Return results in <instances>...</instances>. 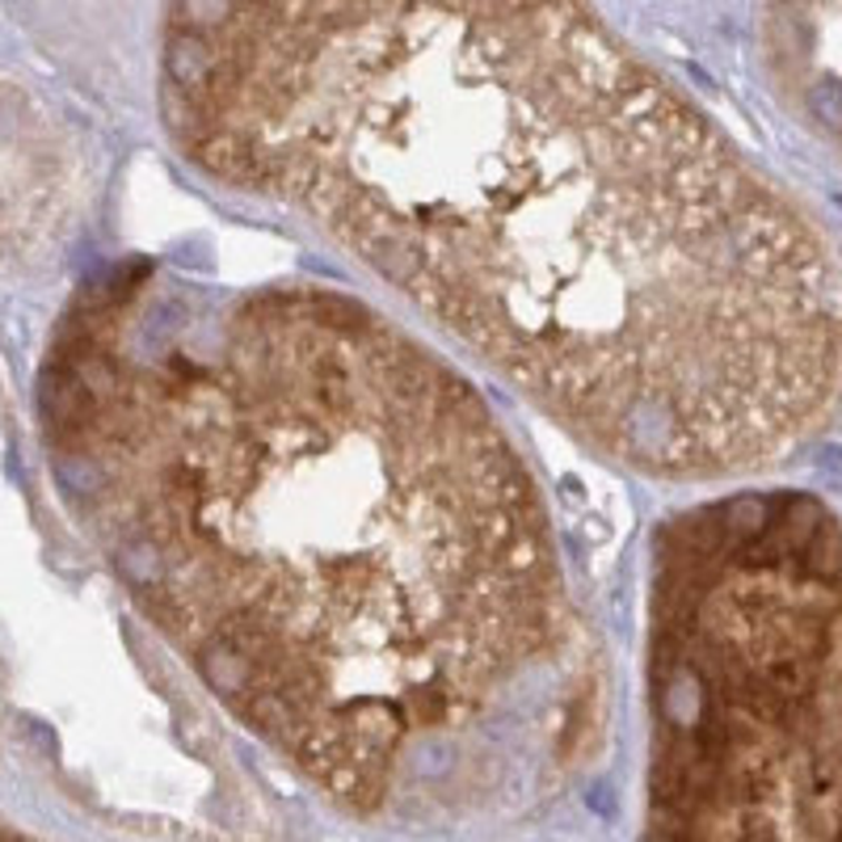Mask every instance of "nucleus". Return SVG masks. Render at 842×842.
I'll return each instance as SVG.
<instances>
[{
	"label": "nucleus",
	"instance_id": "2",
	"mask_svg": "<svg viewBox=\"0 0 842 842\" xmlns=\"http://www.w3.org/2000/svg\"><path fill=\"white\" fill-rule=\"evenodd\" d=\"M56 480L207 691L350 813L493 792L569 611L477 388L325 287L210 300L131 266L39 380Z\"/></svg>",
	"mask_w": 842,
	"mask_h": 842
},
{
	"label": "nucleus",
	"instance_id": "3",
	"mask_svg": "<svg viewBox=\"0 0 842 842\" xmlns=\"http://www.w3.org/2000/svg\"><path fill=\"white\" fill-rule=\"evenodd\" d=\"M640 842H842V527L813 498L678 518L653 577Z\"/></svg>",
	"mask_w": 842,
	"mask_h": 842
},
{
	"label": "nucleus",
	"instance_id": "4",
	"mask_svg": "<svg viewBox=\"0 0 842 842\" xmlns=\"http://www.w3.org/2000/svg\"><path fill=\"white\" fill-rule=\"evenodd\" d=\"M813 106H817V115H822L834 131H842V85H834V80L817 85V89H813Z\"/></svg>",
	"mask_w": 842,
	"mask_h": 842
},
{
	"label": "nucleus",
	"instance_id": "1",
	"mask_svg": "<svg viewBox=\"0 0 842 842\" xmlns=\"http://www.w3.org/2000/svg\"><path fill=\"white\" fill-rule=\"evenodd\" d=\"M160 106L624 468L754 472L839 396L830 245L574 4H182Z\"/></svg>",
	"mask_w": 842,
	"mask_h": 842
}]
</instances>
